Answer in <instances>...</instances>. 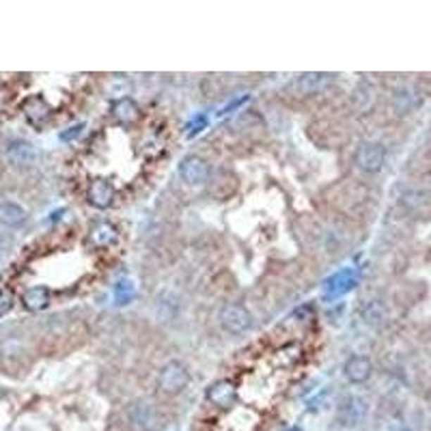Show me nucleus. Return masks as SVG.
I'll return each instance as SVG.
<instances>
[{"label":"nucleus","instance_id":"nucleus-23","mask_svg":"<svg viewBox=\"0 0 431 431\" xmlns=\"http://www.w3.org/2000/svg\"><path fill=\"white\" fill-rule=\"evenodd\" d=\"M0 257H3V253H0Z\"/></svg>","mask_w":431,"mask_h":431},{"label":"nucleus","instance_id":"nucleus-1","mask_svg":"<svg viewBox=\"0 0 431 431\" xmlns=\"http://www.w3.org/2000/svg\"><path fill=\"white\" fill-rule=\"evenodd\" d=\"M188 384H190V373H188V369H186L182 363L170 361V363H166V365L160 369L158 386H160L162 392H166V394H179V392L186 390Z\"/></svg>","mask_w":431,"mask_h":431},{"label":"nucleus","instance_id":"nucleus-20","mask_svg":"<svg viewBox=\"0 0 431 431\" xmlns=\"http://www.w3.org/2000/svg\"><path fill=\"white\" fill-rule=\"evenodd\" d=\"M11 308H13V294L3 289V292H0V315L9 313Z\"/></svg>","mask_w":431,"mask_h":431},{"label":"nucleus","instance_id":"nucleus-16","mask_svg":"<svg viewBox=\"0 0 431 431\" xmlns=\"http://www.w3.org/2000/svg\"><path fill=\"white\" fill-rule=\"evenodd\" d=\"M356 282H358V276H356V272H351V270H343V272L335 274V276L328 280V298H330V296L337 298V296H341V294H347L349 289H354Z\"/></svg>","mask_w":431,"mask_h":431},{"label":"nucleus","instance_id":"nucleus-6","mask_svg":"<svg viewBox=\"0 0 431 431\" xmlns=\"http://www.w3.org/2000/svg\"><path fill=\"white\" fill-rule=\"evenodd\" d=\"M5 156H7L9 164L15 168H30L35 162H37V151H35V147L28 140H11L5 149Z\"/></svg>","mask_w":431,"mask_h":431},{"label":"nucleus","instance_id":"nucleus-8","mask_svg":"<svg viewBox=\"0 0 431 431\" xmlns=\"http://www.w3.org/2000/svg\"><path fill=\"white\" fill-rule=\"evenodd\" d=\"M399 203L418 216H431V188H412L406 190L399 199Z\"/></svg>","mask_w":431,"mask_h":431},{"label":"nucleus","instance_id":"nucleus-14","mask_svg":"<svg viewBox=\"0 0 431 431\" xmlns=\"http://www.w3.org/2000/svg\"><path fill=\"white\" fill-rule=\"evenodd\" d=\"M365 412H367V406L358 397H345L339 406V418L343 425H358L365 418Z\"/></svg>","mask_w":431,"mask_h":431},{"label":"nucleus","instance_id":"nucleus-13","mask_svg":"<svg viewBox=\"0 0 431 431\" xmlns=\"http://www.w3.org/2000/svg\"><path fill=\"white\" fill-rule=\"evenodd\" d=\"M22 111H24L26 119H28L32 125H44V123L50 119V113H52L50 106L46 104V99L39 97V95L28 97V99L24 101V106H22Z\"/></svg>","mask_w":431,"mask_h":431},{"label":"nucleus","instance_id":"nucleus-5","mask_svg":"<svg viewBox=\"0 0 431 431\" xmlns=\"http://www.w3.org/2000/svg\"><path fill=\"white\" fill-rule=\"evenodd\" d=\"M179 175L188 186H203L209 182V166L201 156H188L179 164Z\"/></svg>","mask_w":431,"mask_h":431},{"label":"nucleus","instance_id":"nucleus-11","mask_svg":"<svg viewBox=\"0 0 431 431\" xmlns=\"http://www.w3.org/2000/svg\"><path fill=\"white\" fill-rule=\"evenodd\" d=\"M371 371H373V365H371L369 358H365V356H351L349 361L345 363V367H343L345 377L349 382H354V384L367 382L371 377Z\"/></svg>","mask_w":431,"mask_h":431},{"label":"nucleus","instance_id":"nucleus-7","mask_svg":"<svg viewBox=\"0 0 431 431\" xmlns=\"http://www.w3.org/2000/svg\"><path fill=\"white\" fill-rule=\"evenodd\" d=\"M205 397L209 404H213L216 408H223V410H229L235 399H237V390L235 386L229 382V380H220V382H216L207 388L205 392Z\"/></svg>","mask_w":431,"mask_h":431},{"label":"nucleus","instance_id":"nucleus-10","mask_svg":"<svg viewBox=\"0 0 431 431\" xmlns=\"http://www.w3.org/2000/svg\"><path fill=\"white\" fill-rule=\"evenodd\" d=\"M87 199L97 209L111 207L115 201V186L111 182H106V179H95V182H91V186H89Z\"/></svg>","mask_w":431,"mask_h":431},{"label":"nucleus","instance_id":"nucleus-12","mask_svg":"<svg viewBox=\"0 0 431 431\" xmlns=\"http://www.w3.org/2000/svg\"><path fill=\"white\" fill-rule=\"evenodd\" d=\"M28 220V211L13 203V201H0V225L9 227V229H18L22 225H26Z\"/></svg>","mask_w":431,"mask_h":431},{"label":"nucleus","instance_id":"nucleus-2","mask_svg":"<svg viewBox=\"0 0 431 431\" xmlns=\"http://www.w3.org/2000/svg\"><path fill=\"white\" fill-rule=\"evenodd\" d=\"M354 162L365 173H380L386 162V149L380 142H371V140L361 142L354 154Z\"/></svg>","mask_w":431,"mask_h":431},{"label":"nucleus","instance_id":"nucleus-15","mask_svg":"<svg viewBox=\"0 0 431 431\" xmlns=\"http://www.w3.org/2000/svg\"><path fill=\"white\" fill-rule=\"evenodd\" d=\"M113 117H115L119 123H123V125H132V123L138 121L140 111H138V106H136L134 99L121 97V99L113 101Z\"/></svg>","mask_w":431,"mask_h":431},{"label":"nucleus","instance_id":"nucleus-3","mask_svg":"<svg viewBox=\"0 0 431 431\" xmlns=\"http://www.w3.org/2000/svg\"><path fill=\"white\" fill-rule=\"evenodd\" d=\"M220 326L231 335H244L253 328V315L239 304H227L220 308Z\"/></svg>","mask_w":431,"mask_h":431},{"label":"nucleus","instance_id":"nucleus-21","mask_svg":"<svg viewBox=\"0 0 431 431\" xmlns=\"http://www.w3.org/2000/svg\"><path fill=\"white\" fill-rule=\"evenodd\" d=\"M82 123H78V125H74V127H67V132H61V140L63 142H69V140H74V138H78L80 136V132H82Z\"/></svg>","mask_w":431,"mask_h":431},{"label":"nucleus","instance_id":"nucleus-22","mask_svg":"<svg viewBox=\"0 0 431 431\" xmlns=\"http://www.w3.org/2000/svg\"><path fill=\"white\" fill-rule=\"evenodd\" d=\"M207 125V119L201 115V117H196V121H192L190 125H188V136H194V134H199L203 127Z\"/></svg>","mask_w":431,"mask_h":431},{"label":"nucleus","instance_id":"nucleus-18","mask_svg":"<svg viewBox=\"0 0 431 431\" xmlns=\"http://www.w3.org/2000/svg\"><path fill=\"white\" fill-rule=\"evenodd\" d=\"M117 239V231L113 225H108V223H99L93 227L91 231V242L99 248H106L108 244H113Z\"/></svg>","mask_w":431,"mask_h":431},{"label":"nucleus","instance_id":"nucleus-9","mask_svg":"<svg viewBox=\"0 0 431 431\" xmlns=\"http://www.w3.org/2000/svg\"><path fill=\"white\" fill-rule=\"evenodd\" d=\"M332 82V76L330 74H315V71H311V74H302V76H298L296 78V82H294V89H296V93L298 95H302V97H311V95H317V93H321L323 89H326L328 85Z\"/></svg>","mask_w":431,"mask_h":431},{"label":"nucleus","instance_id":"nucleus-17","mask_svg":"<svg viewBox=\"0 0 431 431\" xmlns=\"http://www.w3.org/2000/svg\"><path fill=\"white\" fill-rule=\"evenodd\" d=\"M22 302L28 311H42L50 304V289L48 287H30L24 292Z\"/></svg>","mask_w":431,"mask_h":431},{"label":"nucleus","instance_id":"nucleus-4","mask_svg":"<svg viewBox=\"0 0 431 431\" xmlns=\"http://www.w3.org/2000/svg\"><path fill=\"white\" fill-rule=\"evenodd\" d=\"M127 420L136 431H156L160 427V412L149 401H134L127 408Z\"/></svg>","mask_w":431,"mask_h":431},{"label":"nucleus","instance_id":"nucleus-19","mask_svg":"<svg viewBox=\"0 0 431 431\" xmlns=\"http://www.w3.org/2000/svg\"><path fill=\"white\" fill-rule=\"evenodd\" d=\"M373 99H375V95H373V89L369 85H361L351 95V101H354L358 113H367L369 108L373 106Z\"/></svg>","mask_w":431,"mask_h":431}]
</instances>
